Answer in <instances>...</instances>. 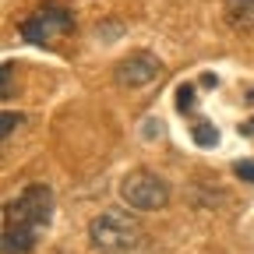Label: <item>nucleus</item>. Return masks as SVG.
I'll return each mask as SVG.
<instances>
[{
    "mask_svg": "<svg viewBox=\"0 0 254 254\" xmlns=\"http://www.w3.org/2000/svg\"><path fill=\"white\" fill-rule=\"evenodd\" d=\"M50 215L53 190L46 184H28L14 201L4 205V254H28L50 226Z\"/></svg>",
    "mask_w": 254,
    "mask_h": 254,
    "instance_id": "1",
    "label": "nucleus"
},
{
    "mask_svg": "<svg viewBox=\"0 0 254 254\" xmlns=\"http://www.w3.org/2000/svg\"><path fill=\"white\" fill-rule=\"evenodd\" d=\"M88 240L99 254H134L145 240L141 222L124 212H103L88 222Z\"/></svg>",
    "mask_w": 254,
    "mask_h": 254,
    "instance_id": "2",
    "label": "nucleus"
},
{
    "mask_svg": "<svg viewBox=\"0 0 254 254\" xmlns=\"http://www.w3.org/2000/svg\"><path fill=\"white\" fill-rule=\"evenodd\" d=\"M120 198L134 212H159L170 201V187H166L163 177H155L148 170H134L120 180Z\"/></svg>",
    "mask_w": 254,
    "mask_h": 254,
    "instance_id": "3",
    "label": "nucleus"
},
{
    "mask_svg": "<svg viewBox=\"0 0 254 254\" xmlns=\"http://www.w3.org/2000/svg\"><path fill=\"white\" fill-rule=\"evenodd\" d=\"M74 28V18L71 11H64L57 4H46L39 11H32L25 21H21V39L25 43H50L53 36H67Z\"/></svg>",
    "mask_w": 254,
    "mask_h": 254,
    "instance_id": "4",
    "label": "nucleus"
},
{
    "mask_svg": "<svg viewBox=\"0 0 254 254\" xmlns=\"http://www.w3.org/2000/svg\"><path fill=\"white\" fill-rule=\"evenodd\" d=\"M113 74H117V85H124V88H145V85H152L159 74H163V64H159V57L138 50L131 57H124L113 67Z\"/></svg>",
    "mask_w": 254,
    "mask_h": 254,
    "instance_id": "5",
    "label": "nucleus"
},
{
    "mask_svg": "<svg viewBox=\"0 0 254 254\" xmlns=\"http://www.w3.org/2000/svg\"><path fill=\"white\" fill-rule=\"evenodd\" d=\"M226 25L237 32H251L254 28V0H226Z\"/></svg>",
    "mask_w": 254,
    "mask_h": 254,
    "instance_id": "6",
    "label": "nucleus"
},
{
    "mask_svg": "<svg viewBox=\"0 0 254 254\" xmlns=\"http://www.w3.org/2000/svg\"><path fill=\"white\" fill-rule=\"evenodd\" d=\"M190 138H194V145H201V148H212V145H219V131L212 124H198L194 131H190Z\"/></svg>",
    "mask_w": 254,
    "mask_h": 254,
    "instance_id": "7",
    "label": "nucleus"
},
{
    "mask_svg": "<svg viewBox=\"0 0 254 254\" xmlns=\"http://www.w3.org/2000/svg\"><path fill=\"white\" fill-rule=\"evenodd\" d=\"M177 106H180V113L194 110V88H190V85H180L177 88Z\"/></svg>",
    "mask_w": 254,
    "mask_h": 254,
    "instance_id": "8",
    "label": "nucleus"
},
{
    "mask_svg": "<svg viewBox=\"0 0 254 254\" xmlns=\"http://www.w3.org/2000/svg\"><path fill=\"white\" fill-rule=\"evenodd\" d=\"M233 173H237L240 180L254 184V159H244V163H237V166H233Z\"/></svg>",
    "mask_w": 254,
    "mask_h": 254,
    "instance_id": "9",
    "label": "nucleus"
},
{
    "mask_svg": "<svg viewBox=\"0 0 254 254\" xmlns=\"http://www.w3.org/2000/svg\"><path fill=\"white\" fill-rule=\"evenodd\" d=\"M21 124H25L21 117H14V113H4V138H7V134L14 131V127H21Z\"/></svg>",
    "mask_w": 254,
    "mask_h": 254,
    "instance_id": "10",
    "label": "nucleus"
},
{
    "mask_svg": "<svg viewBox=\"0 0 254 254\" xmlns=\"http://www.w3.org/2000/svg\"><path fill=\"white\" fill-rule=\"evenodd\" d=\"M11 64H4V99H7V95H11Z\"/></svg>",
    "mask_w": 254,
    "mask_h": 254,
    "instance_id": "11",
    "label": "nucleus"
},
{
    "mask_svg": "<svg viewBox=\"0 0 254 254\" xmlns=\"http://www.w3.org/2000/svg\"><path fill=\"white\" fill-rule=\"evenodd\" d=\"M244 131H247V134H251V138H254V117H251V120H247V124H244Z\"/></svg>",
    "mask_w": 254,
    "mask_h": 254,
    "instance_id": "12",
    "label": "nucleus"
}]
</instances>
